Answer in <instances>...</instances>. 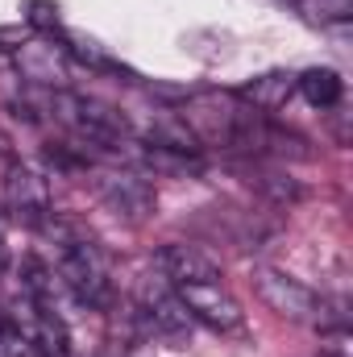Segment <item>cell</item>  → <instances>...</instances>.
Wrapping results in <instances>:
<instances>
[{
    "instance_id": "obj_1",
    "label": "cell",
    "mask_w": 353,
    "mask_h": 357,
    "mask_svg": "<svg viewBox=\"0 0 353 357\" xmlns=\"http://www.w3.org/2000/svg\"><path fill=\"white\" fill-rule=\"evenodd\" d=\"M46 108L54 112L59 125L75 129V137H84L91 146L121 150V146H129V137H133V125H129L125 112H117V108L104 104V100L80 96V91H67V88L54 91V96L46 100Z\"/></svg>"
},
{
    "instance_id": "obj_2",
    "label": "cell",
    "mask_w": 353,
    "mask_h": 357,
    "mask_svg": "<svg viewBox=\"0 0 353 357\" xmlns=\"http://www.w3.org/2000/svg\"><path fill=\"white\" fill-rule=\"evenodd\" d=\"M46 233H59L63 250H59V278L71 287V295L88 307H104L108 303V262L100 254V245L91 237L71 233L67 225H50L42 220Z\"/></svg>"
},
{
    "instance_id": "obj_3",
    "label": "cell",
    "mask_w": 353,
    "mask_h": 357,
    "mask_svg": "<svg viewBox=\"0 0 353 357\" xmlns=\"http://www.w3.org/2000/svg\"><path fill=\"white\" fill-rule=\"evenodd\" d=\"M254 291L262 295L266 307L274 316H283V320H295V324H320L324 320V299L312 287H303L299 278H291V274H283L274 266L254 270Z\"/></svg>"
},
{
    "instance_id": "obj_4",
    "label": "cell",
    "mask_w": 353,
    "mask_h": 357,
    "mask_svg": "<svg viewBox=\"0 0 353 357\" xmlns=\"http://www.w3.org/2000/svg\"><path fill=\"white\" fill-rule=\"evenodd\" d=\"M175 291H179V299H183V307H187V316L204 320L216 333H237L246 324L241 303L220 282H187V287H175Z\"/></svg>"
},
{
    "instance_id": "obj_5",
    "label": "cell",
    "mask_w": 353,
    "mask_h": 357,
    "mask_svg": "<svg viewBox=\"0 0 353 357\" xmlns=\"http://www.w3.org/2000/svg\"><path fill=\"white\" fill-rule=\"evenodd\" d=\"M96 191L108 204V212L129 220V225H142L154 212V204H158L154 187L142 175H133V171H104V175H96Z\"/></svg>"
},
{
    "instance_id": "obj_6",
    "label": "cell",
    "mask_w": 353,
    "mask_h": 357,
    "mask_svg": "<svg viewBox=\"0 0 353 357\" xmlns=\"http://www.w3.org/2000/svg\"><path fill=\"white\" fill-rule=\"evenodd\" d=\"M137 312H142V320H146L158 337H183L187 324H191V316H187L179 291L167 278H154V274L142 278V287H137Z\"/></svg>"
},
{
    "instance_id": "obj_7",
    "label": "cell",
    "mask_w": 353,
    "mask_h": 357,
    "mask_svg": "<svg viewBox=\"0 0 353 357\" xmlns=\"http://www.w3.org/2000/svg\"><path fill=\"white\" fill-rule=\"evenodd\" d=\"M13 67L21 71V79L29 84H42V88H67L71 79V54L54 42H25L17 54H13Z\"/></svg>"
},
{
    "instance_id": "obj_8",
    "label": "cell",
    "mask_w": 353,
    "mask_h": 357,
    "mask_svg": "<svg viewBox=\"0 0 353 357\" xmlns=\"http://www.w3.org/2000/svg\"><path fill=\"white\" fill-rule=\"evenodd\" d=\"M4 199H8V212L29 220V225H42L46 212H50V187H46V178L38 175L33 167H8Z\"/></svg>"
},
{
    "instance_id": "obj_9",
    "label": "cell",
    "mask_w": 353,
    "mask_h": 357,
    "mask_svg": "<svg viewBox=\"0 0 353 357\" xmlns=\"http://www.w3.org/2000/svg\"><path fill=\"white\" fill-rule=\"evenodd\" d=\"M158 270L171 287H187V282H220V270L208 254H200L195 245L171 241L158 250Z\"/></svg>"
},
{
    "instance_id": "obj_10",
    "label": "cell",
    "mask_w": 353,
    "mask_h": 357,
    "mask_svg": "<svg viewBox=\"0 0 353 357\" xmlns=\"http://www.w3.org/2000/svg\"><path fill=\"white\" fill-rule=\"evenodd\" d=\"M291 91H295V75L291 71H266V75L250 79L246 88L237 91V100L250 104V108H258V112H274V108L287 104Z\"/></svg>"
},
{
    "instance_id": "obj_11",
    "label": "cell",
    "mask_w": 353,
    "mask_h": 357,
    "mask_svg": "<svg viewBox=\"0 0 353 357\" xmlns=\"http://www.w3.org/2000/svg\"><path fill=\"white\" fill-rule=\"evenodd\" d=\"M146 146H158V150H179V154H200L204 146L195 142V133L179 121L175 112H163L146 125Z\"/></svg>"
},
{
    "instance_id": "obj_12",
    "label": "cell",
    "mask_w": 353,
    "mask_h": 357,
    "mask_svg": "<svg viewBox=\"0 0 353 357\" xmlns=\"http://www.w3.org/2000/svg\"><path fill=\"white\" fill-rule=\"evenodd\" d=\"M295 88L303 91V100H308L312 108H333V104H341L345 79H341L337 71H329V67H312V71L295 75Z\"/></svg>"
},
{
    "instance_id": "obj_13",
    "label": "cell",
    "mask_w": 353,
    "mask_h": 357,
    "mask_svg": "<svg viewBox=\"0 0 353 357\" xmlns=\"http://www.w3.org/2000/svg\"><path fill=\"white\" fill-rule=\"evenodd\" d=\"M38 354L42 357H71V337H67V324L63 316L50 307H38Z\"/></svg>"
},
{
    "instance_id": "obj_14",
    "label": "cell",
    "mask_w": 353,
    "mask_h": 357,
    "mask_svg": "<svg viewBox=\"0 0 353 357\" xmlns=\"http://www.w3.org/2000/svg\"><path fill=\"white\" fill-rule=\"evenodd\" d=\"M137 158H142L150 171H167V175H200L195 154H179V150H158V146H146V150H137Z\"/></svg>"
},
{
    "instance_id": "obj_15",
    "label": "cell",
    "mask_w": 353,
    "mask_h": 357,
    "mask_svg": "<svg viewBox=\"0 0 353 357\" xmlns=\"http://www.w3.org/2000/svg\"><path fill=\"white\" fill-rule=\"evenodd\" d=\"M250 175V183L258 187V191H266L270 199H278V204H295L303 191H299V183H291L287 175H278V171H266V167H250L246 171Z\"/></svg>"
},
{
    "instance_id": "obj_16",
    "label": "cell",
    "mask_w": 353,
    "mask_h": 357,
    "mask_svg": "<svg viewBox=\"0 0 353 357\" xmlns=\"http://www.w3.org/2000/svg\"><path fill=\"white\" fill-rule=\"evenodd\" d=\"M25 8H29V21L38 29H59V4L54 0H25Z\"/></svg>"
},
{
    "instance_id": "obj_17",
    "label": "cell",
    "mask_w": 353,
    "mask_h": 357,
    "mask_svg": "<svg viewBox=\"0 0 353 357\" xmlns=\"http://www.w3.org/2000/svg\"><path fill=\"white\" fill-rule=\"evenodd\" d=\"M0 357H25V341H21L8 324L0 328Z\"/></svg>"
},
{
    "instance_id": "obj_18",
    "label": "cell",
    "mask_w": 353,
    "mask_h": 357,
    "mask_svg": "<svg viewBox=\"0 0 353 357\" xmlns=\"http://www.w3.org/2000/svg\"><path fill=\"white\" fill-rule=\"evenodd\" d=\"M8 67H13V54H8V50H0V71H8Z\"/></svg>"
},
{
    "instance_id": "obj_19",
    "label": "cell",
    "mask_w": 353,
    "mask_h": 357,
    "mask_svg": "<svg viewBox=\"0 0 353 357\" xmlns=\"http://www.w3.org/2000/svg\"><path fill=\"white\" fill-rule=\"evenodd\" d=\"M0 266H4V216H0Z\"/></svg>"
}]
</instances>
